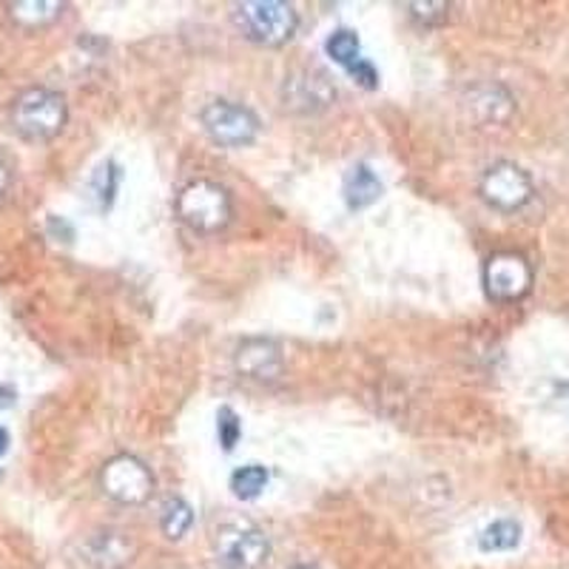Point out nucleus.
<instances>
[{
  "instance_id": "obj_23",
  "label": "nucleus",
  "mask_w": 569,
  "mask_h": 569,
  "mask_svg": "<svg viewBox=\"0 0 569 569\" xmlns=\"http://www.w3.org/2000/svg\"><path fill=\"white\" fill-rule=\"evenodd\" d=\"M9 186H12V174H9L7 162L0 160V202L7 200V194H9Z\"/></svg>"
},
{
  "instance_id": "obj_6",
  "label": "nucleus",
  "mask_w": 569,
  "mask_h": 569,
  "mask_svg": "<svg viewBox=\"0 0 569 569\" xmlns=\"http://www.w3.org/2000/svg\"><path fill=\"white\" fill-rule=\"evenodd\" d=\"M479 194L496 211L516 213L532 200V180L521 166L501 160L481 174Z\"/></svg>"
},
{
  "instance_id": "obj_1",
  "label": "nucleus",
  "mask_w": 569,
  "mask_h": 569,
  "mask_svg": "<svg viewBox=\"0 0 569 569\" xmlns=\"http://www.w3.org/2000/svg\"><path fill=\"white\" fill-rule=\"evenodd\" d=\"M177 220L202 237L226 231L233 220V200L228 188L213 180H191L174 200Z\"/></svg>"
},
{
  "instance_id": "obj_18",
  "label": "nucleus",
  "mask_w": 569,
  "mask_h": 569,
  "mask_svg": "<svg viewBox=\"0 0 569 569\" xmlns=\"http://www.w3.org/2000/svg\"><path fill=\"white\" fill-rule=\"evenodd\" d=\"M325 49H328L330 58L337 60L339 66H345V69H350V66L362 60V46H359V38H356V32H350V29H337V32L328 38Z\"/></svg>"
},
{
  "instance_id": "obj_14",
  "label": "nucleus",
  "mask_w": 569,
  "mask_h": 569,
  "mask_svg": "<svg viewBox=\"0 0 569 569\" xmlns=\"http://www.w3.org/2000/svg\"><path fill=\"white\" fill-rule=\"evenodd\" d=\"M60 14H63V3H54V0H23L9 7V18L23 29L52 27Z\"/></svg>"
},
{
  "instance_id": "obj_9",
  "label": "nucleus",
  "mask_w": 569,
  "mask_h": 569,
  "mask_svg": "<svg viewBox=\"0 0 569 569\" xmlns=\"http://www.w3.org/2000/svg\"><path fill=\"white\" fill-rule=\"evenodd\" d=\"M337 100V89L330 78L319 69L293 71L291 78H284L282 86V103L284 109L299 111V114H311V111L328 109Z\"/></svg>"
},
{
  "instance_id": "obj_3",
  "label": "nucleus",
  "mask_w": 569,
  "mask_h": 569,
  "mask_svg": "<svg viewBox=\"0 0 569 569\" xmlns=\"http://www.w3.org/2000/svg\"><path fill=\"white\" fill-rule=\"evenodd\" d=\"M69 106L60 91L27 89L12 103V129L29 142H49L63 131Z\"/></svg>"
},
{
  "instance_id": "obj_12",
  "label": "nucleus",
  "mask_w": 569,
  "mask_h": 569,
  "mask_svg": "<svg viewBox=\"0 0 569 569\" xmlns=\"http://www.w3.org/2000/svg\"><path fill=\"white\" fill-rule=\"evenodd\" d=\"M342 194L348 208L362 211V208H370L379 197H382V180L376 177V171L370 169L368 162H356L353 169L345 174Z\"/></svg>"
},
{
  "instance_id": "obj_13",
  "label": "nucleus",
  "mask_w": 569,
  "mask_h": 569,
  "mask_svg": "<svg viewBox=\"0 0 569 569\" xmlns=\"http://www.w3.org/2000/svg\"><path fill=\"white\" fill-rule=\"evenodd\" d=\"M470 109L476 111L481 123H507L516 109L510 91L505 86H479V89L470 94Z\"/></svg>"
},
{
  "instance_id": "obj_16",
  "label": "nucleus",
  "mask_w": 569,
  "mask_h": 569,
  "mask_svg": "<svg viewBox=\"0 0 569 569\" xmlns=\"http://www.w3.org/2000/svg\"><path fill=\"white\" fill-rule=\"evenodd\" d=\"M521 543V525L512 518H498L479 536V547L485 552H510Z\"/></svg>"
},
{
  "instance_id": "obj_2",
  "label": "nucleus",
  "mask_w": 569,
  "mask_h": 569,
  "mask_svg": "<svg viewBox=\"0 0 569 569\" xmlns=\"http://www.w3.org/2000/svg\"><path fill=\"white\" fill-rule=\"evenodd\" d=\"M233 27L251 43L277 49L297 34L299 14L282 0H251L233 9Z\"/></svg>"
},
{
  "instance_id": "obj_7",
  "label": "nucleus",
  "mask_w": 569,
  "mask_h": 569,
  "mask_svg": "<svg viewBox=\"0 0 569 569\" xmlns=\"http://www.w3.org/2000/svg\"><path fill=\"white\" fill-rule=\"evenodd\" d=\"M485 293L498 305L525 299L532 288V268L516 251H498L485 262Z\"/></svg>"
},
{
  "instance_id": "obj_17",
  "label": "nucleus",
  "mask_w": 569,
  "mask_h": 569,
  "mask_svg": "<svg viewBox=\"0 0 569 569\" xmlns=\"http://www.w3.org/2000/svg\"><path fill=\"white\" fill-rule=\"evenodd\" d=\"M268 479H271V472L262 465H246L231 476V490L242 501H253L268 487Z\"/></svg>"
},
{
  "instance_id": "obj_25",
  "label": "nucleus",
  "mask_w": 569,
  "mask_h": 569,
  "mask_svg": "<svg viewBox=\"0 0 569 569\" xmlns=\"http://www.w3.org/2000/svg\"><path fill=\"white\" fill-rule=\"evenodd\" d=\"M291 569H322V567H317V563H297V567Z\"/></svg>"
},
{
  "instance_id": "obj_15",
  "label": "nucleus",
  "mask_w": 569,
  "mask_h": 569,
  "mask_svg": "<svg viewBox=\"0 0 569 569\" xmlns=\"http://www.w3.org/2000/svg\"><path fill=\"white\" fill-rule=\"evenodd\" d=\"M191 525H194V510H191V505H188L186 498L171 496L169 501L162 505L160 512L162 536L169 538V541H180V538L188 536Z\"/></svg>"
},
{
  "instance_id": "obj_19",
  "label": "nucleus",
  "mask_w": 569,
  "mask_h": 569,
  "mask_svg": "<svg viewBox=\"0 0 569 569\" xmlns=\"http://www.w3.org/2000/svg\"><path fill=\"white\" fill-rule=\"evenodd\" d=\"M120 177L123 174H120V166H117V162H103V166L98 169V174H94V180H91V188L98 191L100 208H109L111 202H114Z\"/></svg>"
},
{
  "instance_id": "obj_11",
  "label": "nucleus",
  "mask_w": 569,
  "mask_h": 569,
  "mask_svg": "<svg viewBox=\"0 0 569 569\" xmlns=\"http://www.w3.org/2000/svg\"><path fill=\"white\" fill-rule=\"evenodd\" d=\"M131 541L120 530H100L86 538L83 556L91 567L98 569H120L131 561Z\"/></svg>"
},
{
  "instance_id": "obj_8",
  "label": "nucleus",
  "mask_w": 569,
  "mask_h": 569,
  "mask_svg": "<svg viewBox=\"0 0 569 569\" xmlns=\"http://www.w3.org/2000/svg\"><path fill=\"white\" fill-rule=\"evenodd\" d=\"M217 558L226 569H259L271 558V541L259 527L226 525L217 530Z\"/></svg>"
},
{
  "instance_id": "obj_21",
  "label": "nucleus",
  "mask_w": 569,
  "mask_h": 569,
  "mask_svg": "<svg viewBox=\"0 0 569 569\" xmlns=\"http://www.w3.org/2000/svg\"><path fill=\"white\" fill-rule=\"evenodd\" d=\"M217 433H220V445L231 453L242 436V421L231 408H220V413H217Z\"/></svg>"
},
{
  "instance_id": "obj_10",
  "label": "nucleus",
  "mask_w": 569,
  "mask_h": 569,
  "mask_svg": "<svg viewBox=\"0 0 569 569\" xmlns=\"http://www.w3.org/2000/svg\"><path fill=\"white\" fill-rule=\"evenodd\" d=\"M233 368L253 382H277L284 370L282 348L266 337L242 339L237 353H233Z\"/></svg>"
},
{
  "instance_id": "obj_20",
  "label": "nucleus",
  "mask_w": 569,
  "mask_h": 569,
  "mask_svg": "<svg viewBox=\"0 0 569 569\" xmlns=\"http://www.w3.org/2000/svg\"><path fill=\"white\" fill-rule=\"evenodd\" d=\"M408 12L416 23L433 29L447 23V18H450V3H441V0H436V3H408Z\"/></svg>"
},
{
  "instance_id": "obj_5",
  "label": "nucleus",
  "mask_w": 569,
  "mask_h": 569,
  "mask_svg": "<svg viewBox=\"0 0 569 569\" xmlns=\"http://www.w3.org/2000/svg\"><path fill=\"white\" fill-rule=\"evenodd\" d=\"M200 123L222 149H246L259 134V117L248 106L233 100H211L200 111Z\"/></svg>"
},
{
  "instance_id": "obj_4",
  "label": "nucleus",
  "mask_w": 569,
  "mask_h": 569,
  "mask_svg": "<svg viewBox=\"0 0 569 569\" xmlns=\"http://www.w3.org/2000/svg\"><path fill=\"white\" fill-rule=\"evenodd\" d=\"M100 490L117 505L142 507L154 496L157 479L146 461L131 453H120L106 461L100 470Z\"/></svg>"
},
{
  "instance_id": "obj_22",
  "label": "nucleus",
  "mask_w": 569,
  "mask_h": 569,
  "mask_svg": "<svg viewBox=\"0 0 569 569\" xmlns=\"http://www.w3.org/2000/svg\"><path fill=\"white\" fill-rule=\"evenodd\" d=\"M348 71H350V78H353L359 86H365V89H376V86H379V74H376L373 63H368L365 58L359 60V63L350 66Z\"/></svg>"
},
{
  "instance_id": "obj_24",
  "label": "nucleus",
  "mask_w": 569,
  "mask_h": 569,
  "mask_svg": "<svg viewBox=\"0 0 569 569\" xmlns=\"http://www.w3.org/2000/svg\"><path fill=\"white\" fill-rule=\"evenodd\" d=\"M7 447H9V433H7V427H0V456L7 453Z\"/></svg>"
}]
</instances>
